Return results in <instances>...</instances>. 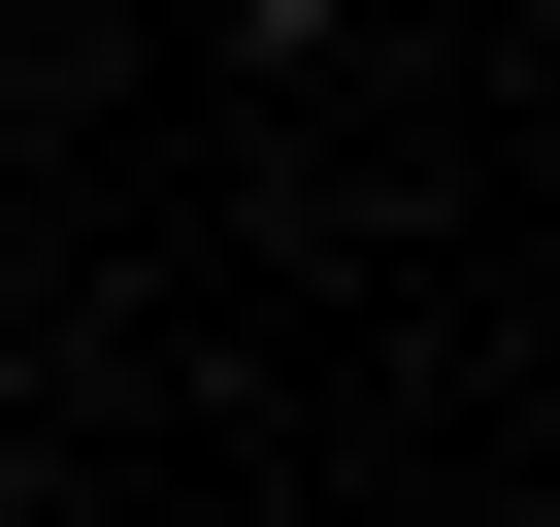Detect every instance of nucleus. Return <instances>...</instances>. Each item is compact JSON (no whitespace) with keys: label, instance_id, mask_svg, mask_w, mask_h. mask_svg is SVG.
Instances as JSON below:
<instances>
[{"label":"nucleus","instance_id":"f257e3e1","mask_svg":"<svg viewBox=\"0 0 560 527\" xmlns=\"http://www.w3.org/2000/svg\"><path fill=\"white\" fill-rule=\"evenodd\" d=\"M198 34H330V0H198Z\"/></svg>","mask_w":560,"mask_h":527}]
</instances>
